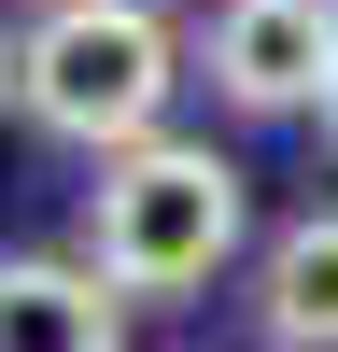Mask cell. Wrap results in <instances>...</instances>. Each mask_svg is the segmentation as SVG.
Here are the masks:
<instances>
[{
    "mask_svg": "<svg viewBox=\"0 0 338 352\" xmlns=\"http://www.w3.org/2000/svg\"><path fill=\"white\" fill-rule=\"evenodd\" d=\"M43 14H56V0H43Z\"/></svg>",
    "mask_w": 338,
    "mask_h": 352,
    "instance_id": "7",
    "label": "cell"
},
{
    "mask_svg": "<svg viewBox=\"0 0 338 352\" xmlns=\"http://www.w3.org/2000/svg\"><path fill=\"white\" fill-rule=\"evenodd\" d=\"M254 338L268 352H338V212H296L254 254Z\"/></svg>",
    "mask_w": 338,
    "mask_h": 352,
    "instance_id": "5",
    "label": "cell"
},
{
    "mask_svg": "<svg viewBox=\"0 0 338 352\" xmlns=\"http://www.w3.org/2000/svg\"><path fill=\"white\" fill-rule=\"evenodd\" d=\"M169 85H183V43H169L155 0H56V14L14 43V113L43 141H71V155L155 141Z\"/></svg>",
    "mask_w": 338,
    "mask_h": 352,
    "instance_id": "2",
    "label": "cell"
},
{
    "mask_svg": "<svg viewBox=\"0 0 338 352\" xmlns=\"http://www.w3.org/2000/svg\"><path fill=\"white\" fill-rule=\"evenodd\" d=\"M212 85L240 113H338V0H225Z\"/></svg>",
    "mask_w": 338,
    "mask_h": 352,
    "instance_id": "3",
    "label": "cell"
},
{
    "mask_svg": "<svg viewBox=\"0 0 338 352\" xmlns=\"http://www.w3.org/2000/svg\"><path fill=\"white\" fill-rule=\"evenodd\" d=\"M0 99H14V43H0Z\"/></svg>",
    "mask_w": 338,
    "mask_h": 352,
    "instance_id": "6",
    "label": "cell"
},
{
    "mask_svg": "<svg viewBox=\"0 0 338 352\" xmlns=\"http://www.w3.org/2000/svg\"><path fill=\"white\" fill-rule=\"evenodd\" d=\"M0 352H127V296L84 254H14L0 268Z\"/></svg>",
    "mask_w": 338,
    "mask_h": 352,
    "instance_id": "4",
    "label": "cell"
},
{
    "mask_svg": "<svg viewBox=\"0 0 338 352\" xmlns=\"http://www.w3.org/2000/svg\"><path fill=\"white\" fill-rule=\"evenodd\" d=\"M240 169L212 155V141H127V155H99V184H84V268L113 282V296H197V282L240 254Z\"/></svg>",
    "mask_w": 338,
    "mask_h": 352,
    "instance_id": "1",
    "label": "cell"
}]
</instances>
